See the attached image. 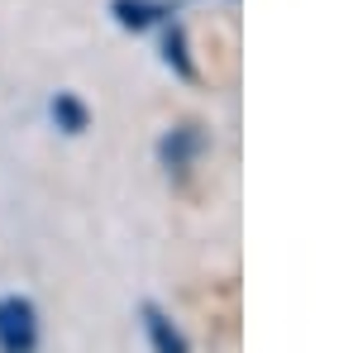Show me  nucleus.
Listing matches in <instances>:
<instances>
[{
  "label": "nucleus",
  "instance_id": "f03ea898",
  "mask_svg": "<svg viewBox=\"0 0 358 353\" xmlns=\"http://www.w3.org/2000/svg\"><path fill=\"white\" fill-rule=\"evenodd\" d=\"M38 349V310L29 296H0V353Z\"/></svg>",
  "mask_w": 358,
  "mask_h": 353
},
{
  "label": "nucleus",
  "instance_id": "423d86ee",
  "mask_svg": "<svg viewBox=\"0 0 358 353\" xmlns=\"http://www.w3.org/2000/svg\"><path fill=\"white\" fill-rule=\"evenodd\" d=\"M48 115H53V124L62 134H86V124H91V110L82 106V96H72V91H57L53 101H48Z\"/></svg>",
  "mask_w": 358,
  "mask_h": 353
},
{
  "label": "nucleus",
  "instance_id": "20e7f679",
  "mask_svg": "<svg viewBox=\"0 0 358 353\" xmlns=\"http://www.w3.org/2000/svg\"><path fill=\"white\" fill-rule=\"evenodd\" d=\"M110 15L120 29L143 34V29H158L163 20H172V5L167 0H110Z\"/></svg>",
  "mask_w": 358,
  "mask_h": 353
},
{
  "label": "nucleus",
  "instance_id": "f257e3e1",
  "mask_svg": "<svg viewBox=\"0 0 358 353\" xmlns=\"http://www.w3.org/2000/svg\"><path fill=\"white\" fill-rule=\"evenodd\" d=\"M210 148V134L201 129V124H177V129H167L158 138V163L172 182H187V172L196 167V158Z\"/></svg>",
  "mask_w": 358,
  "mask_h": 353
},
{
  "label": "nucleus",
  "instance_id": "7ed1b4c3",
  "mask_svg": "<svg viewBox=\"0 0 358 353\" xmlns=\"http://www.w3.org/2000/svg\"><path fill=\"white\" fill-rule=\"evenodd\" d=\"M138 320H143V334H148V349L153 353H192V339L182 334V325L167 315L158 301H138Z\"/></svg>",
  "mask_w": 358,
  "mask_h": 353
},
{
  "label": "nucleus",
  "instance_id": "39448f33",
  "mask_svg": "<svg viewBox=\"0 0 358 353\" xmlns=\"http://www.w3.org/2000/svg\"><path fill=\"white\" fill-rule=\"evenodd\" d=\"M163 62L182 82H196V62L187 53V29L177 24V20H163Z\"/></svg>",
  "mask_w": 358,
  "mask_h": 353
}]
</instances>
